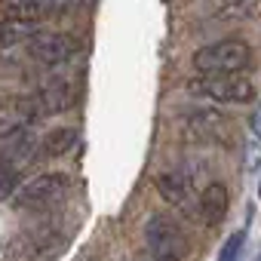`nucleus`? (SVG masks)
Returning <instances> with one entry per match:
<instances>
[{
	"label": "nucleus",
	"mask_w": 261,
	"mask_h": 261,
	"mask_svg": "<svg viewBox=\"0 0 261 261\" xmlns=\"http://www.w3.org/2000/svg\"><path fill=\"white\" fill-rule=\"evenodd\" d=\"M40 117L43 114H40L34 95H0V139L25 133Z\"/></svg>",
	"instance_id": "39448f33"
},
{
	"label": "nucleus",
	"mask_w": 261,
	"mask_h": 261,
	"mask_svg": "<svg viewBox=\"0 0 261 261\" xmlns=\"http://www.w3.org/2000/svg\"><path fill=\"white\" fill-rule=\"evenodd\" d=\"M59 10V0H0V16L16 22H43Z\"/></svg>",
	"instance_id": "0eeeda50"
},
{
	"label": "nucleus",
	"mask_w": 261,
	"mask_h": 261,
	"mask_svg": "<svg viewBox=\"0 0 261 261\" xmlns=\"http://www.w3.org/2000/svg\"><path fill=\"white\" fill-rule=\"evenodd\" d=\"M258 194H261V188H258Z\"/></svg>",
	"instance_id": "aec40b11"
},
{
	"label": "nucleus",
	"mask_w": 261,
	"mask_h": 261,
	"mask_svg": "<svg viewBox=\"0 0 261 261\" xmlns=\"http://www.w3.org/2000/svg\"><path fill=\"white\" fill-rule=\"evenodd\" d=\"M136 261H154V258H151V255H139Z\"/></svg>",
	"instance_id": "6ab92c4d"
},
{
	"label": "nucleus",
	"mask_w": 261,
	"mask_h": 261,
	"mask_svg": "<svg viewBox=\"0 0 261 261\" xmlns=\"http://www.w3.org/2000/svg\"><path fill=\"white\" fill-rule=\"evenodd\" d=\"M157 191H160V197H163L166 203L178 206V203H185L188 194H191V178H188L181 169H166V172L157 175Z\"/></svg>",
	"instance_id": "f8f14e48"
},
{
	"label": "nucleus",
	"mask_w": 261,
	"mask_h": 261,
	"mask_svg": "<svg viewBox=\"0 0 261 261\" xmlns=\"http://www.w3.org/2000/svg\"><path fill=\"white\" fill-rule=\"evenodd\" d=\"M40 255V246L28 233H10L0 240V261H34Z\"/></svg>",
	"instance_id": "9b49d317"
},
{
	"label": "nucleus",
	"mask_w": 261,
	"mask_h": 261,
	"mask_svg": "<svg viewBox=\"0 0 261 261\" xmlns=\"http://www.w3.org/2000/svg\"><path fill=\"white\" fill-rule=\"evenodd\" d=\"M40 34L37 25L31 22H16V19H4L0 16V46H16V43H31Z\"/></svg>",
	"instance_id": "2eb2a0df"
},
{
	"label": "nucleus",
	"mask_w": 261,
	"mask_h": 261,
	"mask_svg": "<svg viewBox=\"0 0 261 261\" xmlns=\"http://www.w3.org/2000/svg\"><path fill=\"white\" fill-rule=\"evenodd\" d=\"M71 191V178L62 175V172H46V175H37L34 181L22 185L16 194H13V209L16 212H43V209H53L59 206Z\"/></svg>",
	"instance_id": "f257e3e1"
},
{
	"label": "nucleus",
	"mask_w": 261,
	"mask_h": 261,
	"mask_svg": "<svg viewBox=\"0 0 261 261\" xmlns=\"http://www.w3.org/2000/svg\"><path fill=\"white\" fill-rule=\"evenodd\" d=\"M224 212H227V188H224V181H209L206 188H203V194H200V218H203V224H218L221 218H224Z\"/></svg>",
	"instance_id": "9d476101"
},
{
	"label": "nucleus",
	"mask_w": 261,
	"mask_h": 261,
	"mask_svg": "<svg viewBox=\"0 0 261 261\" xmlns=\"http://www.w3.org/2000/svg\"><path fill=\"white\" fill-rule=\"evenodd\" d=\"M258 16H261V0H218L215 4V19L224 22H243Z\"/></svg>",
	"instance_id": "4468645a"
},
{
	"label": "nucleus",
	"mask_w": 261,
	"mask_h": 261,
	"mask_svg": "<svg viewBox=\"0 0 261 261\" xmlns=\"http://www.w3.org/2000/svg\"><path fill=\"white\" fill-rule=\"evenodd\" d=\"M145 237H148V255L154 261H181L185 258V249H188L185 230L169 215H154L145 227Z\"/></svg>",
	"instance_id": "20e7f679"
},
{
	"label": "nucleus",
	"mask_w": 261,
	"mask_h": 261,
	"mask_svg": "<svg viewBox=\"0 0 261 261\" xmlns=\"http://www.w3.org/2000/svg\"><path fill=\"white\" fill-rule=\"evenodd\" d=\"M185 129H188V136H191V139H203V142H209V139H218L224 129H227V120H224L218 111H212V108H200V111L188 114Z\"/></svg>",
	"instance_id": "1a4fd4ad"
},
{
	"label": "nucleus",
	"mask_w": 261,
	"mask_h": 261,
	"mask_svg": "<svg viewBox=\"0 0 261 261\" xmlns=\"http://www.w3.org/2000/svg\"><path fill=\"white\" fill-rule=\"evenodd\" d=\"M252 65V46L240 40L209 43L194 53V68L200 74H243Z\"/></svg>",
	"instance_id": "f03ea898"
},
{
	"label": "nucleus",
	"mask_w": 261,
	"mask_h": 261,
	"mask_svg": "<svg viewBox=\"0 0 261 261\" xmlns=\"http://www.w3.org/2000/svg\"><path fill=\"white\" fill-rule=\"evenodd\" d=\"M80 49V40L74 34H37L28 43V56L40 65H62L74 59Z\"/></svg>",
	"instance_id": "423d86ee"
},
{
	"label": "nucleus",
	"mask_w": 261,
	"mask_h": 261,
	"mask_svg": "<svg viewBox=\"0 0 261 261\" xmlns=\"http://www.w3.org/2000/svg\"><path fill=\"white\" fill-rule=\"evenodd\" d=\"M188 92L224 105H246L255 98V86L243 74H197L188 80Z\"/></svg>",
	"instance_id": "7ed1b4c3"
},
{
	"label": "nucleus",
	"mask_w": 261,
	"mask_h": 261,
	"mask_svg": "<svg viewBox=\"0 0 261 261\" xmlns=\"http://www.w3.org/2000/svg\"><path fill=\"white\" fill-rule=\"evenodd\" d=\"M34 98H37L40 114L46 117V114H62V111L74 108L77 92H74V86H71L68 80H56V83H46L43 89H37Z\"/></svg>",
	"instance_id": "6e6552de"
},
{
	"label": "nucleus",
	"mask_w": 261,
	"mask_h": 261,
	"mask_svg": "<svg viewBox=\"0 0 261 261\" xmlns=\"http://www.w3.org/2000/svg\"><path fill=\"white\" fill-rule=\"evenodd\" d=\"M243 246H246V233H243V230L230 233V237L224 240L221 252H218V261H237V258H240V252H243Z\"/></svg>",
	"instance_id": "dca6fc26"
},
{
	"label": "nucleus",
	"mask_w": 261,
	"mask_h": 261,
	"mask_svg": "<svg viewBox=\"0 0 261 261\" xmlns=\"http://www.w3.org/2000/svg\"><path fill=\"white\" fill-rule=\"evenodd\" d=\"M19 191V172L13 166H0V200H13Z\"/></svg>",
	"instance_id": "f3484780"
},
{
	"label": "nucleus",
	"mask_w": 261,
	"mask_h": 261,
	"mask_svg": "<svg viewBox=\"0 0 261 261\" xmlns=\"http://www.w3.org/2000/svg\"><path fill=\"white\" fill-rule=\"evenodd\" d=\"M249 126H252V133L261 139V105L252 108V117H249Z\"/></svg>",
	"instance_id": "a211bd4d"
},
{
	"label": "nucleus",
	"mask_w": 261,
	"mask_h": 261,
	"mask_svg": "<svg viewBox=\"0 0 261 261\" xmlns=\"http://www.w3.org/2000/svg\"><path fill=\"white\" fill-rule=\"evenodd\" d=\"M74 145H77V129L62 126V129H53L49 136H43V139H40L37 157H62V154H68Z\"/></svg>",
	"instance_id": "ddd939ff"
}]
</instances>
